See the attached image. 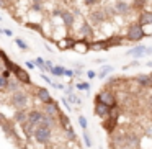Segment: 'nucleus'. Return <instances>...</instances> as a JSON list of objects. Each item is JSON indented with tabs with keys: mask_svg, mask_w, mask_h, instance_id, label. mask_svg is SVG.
<instances>
[{
	"mask_svg": "<svg viewBox=\"0 0 152 149\" xmlns=\"http://www.w3.org/2000/svg\"><path fill=\"white\" fill-rule=\"evenodd\" d=\"M33 136L39 144H46V142H49L51 138H53V129H51V126L39 125L38 128H34V134Z\"/></svg>",
	"mask_w": 152,
	"mask_h": 149,
	"instance_id": "obj_1",
	"label": "nucleus"
},
{
	"mask_svg": "<svg viewBox=\"0 0 152 149\" xmlns=\"http://www.w3.org/2000/svg\"><path fill=\"white\" fill-rule=\"evenodd\" d=\"M145 36V33H144V30H142V25L139 23H132L131 26L128 28V40L129 41H139V40H142V38Z\"/></svg>",
	"mask_w": 152,
	"mask_h": 149,
	"instance_id": "obj_2",
	"label": "nucleus"
},
{
	"mask_svg": "<svg viewBox=\"0 0 152 149\" xmlns=\"http://www.w3.org/2000/svg\"><path fill=\"white\" fill-rule=\"evenodd\" d=\"M28 102H30L28 95H26V93H23V92H20V90L13 92V95H12V103H13V105L17 106L18 110L25 108V106L28 105Z\"/></svg>",
	"mask_w": 152,
	"mask_h": 149,
	"instance_id": "obj_3",
	"label": "nucleus"
},
{
	"mask_svg": "<svg viewBox=\"0 0 152 149\" xmlns=\"http://www.w3.org/2000/svg\"><path fill=\"white\" fill-rule=\"evenodd\" d=\"M95 115L102 116V118H108V116L111 115V106L103 103V102L95 100Z\"/></svg>",
	"mask_w": 152,
	"mask_h": 149,
	"instance_id": "obj_4",
	"label": "nucleus"
},
{
	"mask_svg": "<svg viewBox=\"0 0 152 149\" xmlns=\"http://www.w3.org/2000/svg\"><path fill=\"white\" fill-rule=\"evenodd\" d=\"M95 100H98V102L106 103V105H110L111 108L116 105V103H115V97H113L110 92H102V93H98V95L95 97Z\"/></svg>",
	"mask_w": 152,
	"mask_h": 149,
	"instance_id": "obj_5",
	"label": "nucleus"
},
{
	"mask_svg": "<svg viewBox=\"0 0 152 149\" xmlns=\"http://www.w3.org/2000/svg\"><path fill=\"white\" fill-rule=\"evenodd\" d=\"M115 10L118 15H128L129 12H131V5H129L128 2H124V0H118L115 4Z\"/></svg>",
	"mask_w": 152,
	"mask_h": 149,
	"instance_id": "obj_6",
	"label": "nucleus"
},
{
	"mask_svg": "<svg viewBox=\"0 0 152 149\" xmlns=\"http://www.w3.org/2000/svg\"><path fill=\"white\" fill-rule=\"evenodd\" d=\"M44 118V112H39V110H31L28 113V121L33 123V125H39Z\"/></svg>",
	"mask_w": 152,
	"mask_h": 149,
	"instance_id": "obj_7",
	"label": "nucleus"
},
{
	"mask_svg": "<svg viewBox=\"0 0 152 149\" xmlns=\"http://www.w3.org/2000/svg\"><path fill=\"white\" fill-rule=\"evenodd\" d=\"M128 56H134V57H142V56H147V46H142V44H137L136 48H132V49H129Z\"/></svg>",
	"mask_w": 152,
	"mask_h": 149,
	"instance_id": "obj_8",
	"label": "nucleus"
},
{
	"mask_svg": "<svg viewBox=\"0 0 152 149\" xmlns=\"http://www.w3.org/2000/svg\"><path fill=\"white\" fill-rule=\"evenodd\" d=\"M90 18H92L93 23L100 25V23H103V21L106 20V12L105 10H93L92 13H90Z\"/></svg>",
	"mask_w": 152,
	"mask_h": 149,
	"instance_id": "obj_9",
	"label": "nucleus"
},
{
	"mask_svg": "<svg viewBox=\"0 0 152 149\" xmlns=\"http://www.w3.org/2000/svg\"><path fill=\"white\" fill-rule=\"evenodd\" d=\"M13 70H15V74H17L18 80H21L23 84H31V79H30V76H28L26 70H23L21 67H18V66H15Z\"/></svg>",
	"mask_w": 152,
	"mask_h": 149,
	"instance_id": "obj_10",
	"label": "nucleus"
},
{
	"mask_svg": "<svg viewBox=\"0 0 152 149\" xmlns=\"http://www.w3.org/2000/svg\"><path fill=\"white\" fill-rule=\"evenodd\" d=\"M44 113L51 116H57L59 115V108H57V102H51V103H44Z\"/></svg>",
	"mask_w": 152,
	"mask_h": 149,
	"instance_id": "obj_11",
	"label": "nucleus"
},
{
	"mask_svg": "<svg viewBox=\"0 0 152 149\" xmlns=\"http://www.w3.org/2000/svg\"><path fill=\"white\" fill-rule=\"evenodd\" d=\"M38 97H39V100H41V102H44V103L54 102V100L51 98V93H49V90H48V89H39V90H38Z\"/></svg>",
	"mask_w": 152,
	"mask_h": 149,
	"instance_id": "obj_12",
	"label": "nucleus"
},
{
	"mask_svg": "<svg viewBox=\"0 0 152 149\" xmlns=\"http://www.w3.org/2000/svg\"><path fill=\"white\" fill-rule=\"evenodd\" d=\"M139 23L144 26V25H152V12H144V13L139 17Z\"/></svg>",
	"mask_w": 152,
	"mask_h": 149,
	"instance_id": "obj_13",
	"label": "nucleus"
},
{
	"mask_svg": "<svg viewBox=\"0 0 152 149\" xmlns=\"http://www.w3.org/2000/svg\"><path fill=\"white\" fill-rule=\"evenodd\" d=\"M61 17H62V20H64L66 25H72L74 23V17H72V13H70L69 10H62L61 12Z\"/></svg>",
	"mask_w": 152,
	"mask_h": 149,
	"instance_id": "obj_14",
	"label": "nucleus"
},
{
	"mask_svg": "<svg viewBox=\"0 0 152 149\" xmlns=\"http://www.w3.org/2000/svg\"><path fill=\"white\" fill-rule=\"evenodd\" d=\"M80 31H82L83 36H92V34H93L92 26H90V23H87V21H83V25H82V28H80Z\"/></svg>",
	"mask_w": 152,
	"mask_h": 149,
	"instance_id": "obj_15",
	"label": "nucleus"
},
{
	"mask_svg": "<svg viewBox=\"0 0 152 149\" xmlns=\"http://www.w3.org/2000/svg\"><path fill=\"white\" fill-rule=\"evenodd\" d=\"M15 120L20 123H26L28 121V113H25L23 110H18L17 113H15Z\"/></svg>",
	"mask_w": 152,
	"mask_h": 149,
	"instance_id": "obj_16",
	"label": "nucleus"
},
{
	"mask_svg": "<svg viewBox=\"0 0 152 149\" xmlns=\"http://www.w3.org/2000/svg\"><path fill=\"white\" fill-rule=\"evenodd\" d=\"M111 72H113V67L111 66H103L102 70L98 72V77H100V79H105V77L108 76V74H111Z\"/></svg>",
	"mask_w": 152,
	"mask_h": 149,
	"instance_id": "obj_17",
	"label": "nucleus"
},
{
	"mask_svg": "<svg viewBox=\"0 0 152 149\" xmlns=\"http://www.w3.org/2000/svg\"><path fill=\"white\" fill-rule=\"evenodd\" d=\"M82 136H83V142H85L87 148H92L93 142H92V138H90V134H88V131H87V129H82Z\"/></svg>",
	"mask_w": 152,
	"mask_h": 149,
	"instance_id": "obj_18",
	"label": "nucleus"
},
{
	"mask_svg": "<svg viewBox=\"0 0 152 149\" xmlns=\"http://www.w3.org/2000/svg\"><path fill=\"white\" fill-rule=\"evenodd\" d=\"M53 74H54L56 77L66 76V69H64V67H61V66H57V67H53Z\"/></svg>",
	"mask_w": 152,
	"mask_h": 149,
	"instance_id": "obj_19",
	"label": "nucleus"
},
{
	"mask_svg": "<svg viewBox=\"0 0 152 149\" xmlns=\"http://www.w3.org/2000/svg\"><path fill=\"white\" fill-rule=\"evenodd\" d=\"M77 120H79V125H80V128H82V129L88 128V121H87V118L83 115H79V118H77Z\"/></svg>",
	"mask_w": 152,
	"mask_h": 149,
	"instance_id": "obj_20",
	"label": "nucleus"
},
{
	"mask_svg": "<svg viewBox=\"0 0 152 149\" xmlns=\"http://www.w3.org/2000/svg\"><path fill=\"white\" fill-rule=\"evenodd\" d=\"M57 118L61 120V125L64 126V129H66V128H69V120H67V116L64 115V113H59V115H57Z\"/></svg>",
	"mask_w": 152,
	"mask_h": 149,
	"instance_id": "obj_21",
	"label": "nucleus"
},
{
	"mask_svg": "<svg viewBox=\"0 0 152 149\" xmlns=\"http://www.w3.org/2000/svg\"><path fill=\"white\" fill-rule=\"evenodd\" d=\"M15 44H17V46L20 48V49H23V51H26V49H28V44L25 43L23 40H20V38H15Z\"/></svg>",
	"mask_w": 152,
	"mask_h": 149,
	"instance_id": "obj_22",
	"label": "nucleus"
},
{
	"mask_svg": "<svg viewBox=\"0 0 152 149\" xmlns=\"http://www.w3.org/2000/svg\"><path fill=\"white\" fill-rule=\"evenodd\" d=\"M8 87V82H7V77H4V76H0V90H4V89H7Z\"/></svg>",
	"mask_w": 152,
	"mask_h": 149,
	"instance_id": "obj_23",
	"label": "nucleus"
},
{
	"mask_svg": "<svg viewBox=\"0 0 152 149\" xmlns=\"http://www.w3.org/2000/svg\"><path fill=\"white\" fill-rule=\"evenodd\" d=\"M34 62H36V66H38V67H41V69L44 70V66H46V61H44L43 57H36V59H34Z\"/></svg>",
	"mask_w": 152,
	"mask_h": 149,
	"instance_id": "obj_24",
	"label": "nucleus"
},
{
	"mask_svg": "<svg viewBox=\"0 0 152 149\" xmlns=\"http://www.w3.org/2000/svg\"><path fill=\"white\" fill-rule=\"evenodd\" d=\"M77 89H79V90H88L90 89V84L88 82H80V84H77Z\"/></svg>",
	"mask_w": 152,
	"mask_h": 149,
	"instance_id": "obj_25",
	"label": "nucleus"
},
{
	"mask_svg": "<svg viewBox=\"0 0 152 149\" xmlns=\"http://www.w3.org/2000/svg\"><path fill=\"white\" fill-rule=\"evenodd\" d=\"M66 133H67V136H69L70 139H74V138H75V133H74L72 126H69V128H66Z\"/></svg>",
	"mask_w": 152,
	"mask_h": 149,
	"instance_id": "obj_26",
	"label": "nucleus"
},
{
	"mask_svg": "<svg viewBox=\"0 0 152 149\" xmlns=\"http://www.w3.org/2000/svg\"><path fill=\"white\" fill-rule=\"evenodd\" d=\"M8 90H12V92H17V82H13V80H12V82H8Z\"/></svg>",
	"mask_w": 152,
	"mask_h": 149,
	"instance_id": "obj_27",
	"label": "nucleus"
},
{
	"mask_svg": "<svg viewBox=\"0 0 152 149\" xmlns=\"http://www.w3.org/2000/svg\"><path fill=\"white\" fill-rule=\"evenodd\" d=\"M145 2H147V0H134V5H136L137 8H142Z\"/></svg>",
	"mask_w": 152,
	"mask_h": 149,
	"instance_id": "obj_28",
	"label": "nucleus"
},
{
	"mask_svg": "<svg viewBox=\"0 0 152 149\" xmlns=\"http://www.w3.org/2000/svg\"><path fill=\"white\" fill-rule=\"evenodd\" d=\"M61 102H62V105H64V106H66V108H67V110H69V112H72V105H70V103H69V102H67V100H66V98H62V100H61Z\"/></svg>",
	"mask_w": 152,
	"mask_h": 149,
	"instance_id": "obj_29",
	"label": "nucleus"
},
{
	"mask_svg": "<svg viewBox=\"0 0 152 149\" xmlns=\"http://www.w3.org/2000/svg\"><path fill=\"white\" fill-rule=\"evenodd\" d=\"M87 77H88V79H95V77H98V74H96L95 70H88V72H87Z\"/></svg>",
	"mask_w": 152,
	"mask_h": 149,
	"instance_id": "obj_30",
	"label": "nucleus"
},
{
	"mask_svg": "<svg viewBox=\"0 0 152 149\" xmlns=\"http://www.w3.org/2000/svg\"><path fill=\"white\" fill-rule=\"evenodd\" d=\"M0 31H2L5 36H12V34H13V33H12V30H7V28H0Z\"/></svg>",
	"mask_w": 152,
	"mask_h": 149,
	"instance_id": "obj_31",
	"label": "nucleus"
},
{
	"mask_svg": "<svg viewBox=\"0 0 152 149\" xmlns=\"http://www.w3.org/2000/svg\"><path fill=\"white\" fill-rule=\"evenodd\" d=\"M53 85H54V87H56V89H57V90H66V87H64V85H62V84H59V82H53Z\"/></svg>",
	"mask_w": 152,
	"mask_h": 149,
	"instance_id": "obj_32",
	"label": "nucleus"
},
{
	"mask_svg": "<svg viewBox=\"0 0 152 149\" xmlns=\"http://www.w3.org/2000/svg\"><path fill=\"white\" fill-rule=\"evenodd\" d=\"M26 67H30V69H34V67H36V62H34V61H26Z\"/></svg>",
	"mask_w": 152,
	"mask_h": 149,
	"instance_id": "obj_33",
	"label": "nucleus"
},
{
	"mask_svg": "<svg viewBox=\"0 0 152 149\" xmlns=\"http://www.w3.org/2000/svg\"><path fill=\"white\" fill-rule=\"evenodd\" d=\"M66 76H67V77H74V76H75V70H72V69H70V70H69V69H66Z\"/></svg>",
	"mask_w": 152,
	"mask_h": 149,
	"instance_id": "obj_34",
	"label": "nucleus"
},
{
	"mask_svg": "<svg viewBox=\"0 0 152 149\" xmlns=\"http://www.w3.org/2000/svg\"><path fill=\"white\" fill-rule=\"evenodd\" d=\"M41 79H43L44 82H48V84H53V80H51V79H49V77H48V76H44V74H41Z\"/></svg>",
	"mask_w": 152,
	"mask_h": 149,
	"instance_id": "obj_35",
	"label": "nucleus"
},
{
	"mask_svg": "<svg viewBox=\"0 0 152 149\" xmlns=\"http://www.w3.org/2000/svg\"><path fill=\"white\" fill-rule=\"evenodd\" d=\"M2 76H4V77H7V79H8V77H10V69L4 70V72H2Z\"/></svg>",
	"mask_w": 152,
	"mask_h": 149,
	"instance_id": "obj_36",
	"label": "nucleus"
},
{
	"mask_svg": "<svg viewBox=\"0 0 152 149\" xmlns=\"http://www.w3.org/2000/svg\"><path fill=\"white\" fill-rule=\"evenodd\" d=\"M92 4H96V0H87V5H92Z\"/></svg>",
	"mask_w": 152,
	"mask_h": 149,
	"instance_id": "obj_37",
	"label": "nucleus"
},
{
	"mask_svg": "<svg viewBox=\"0 0 152 149\" xmlns=\"http://www.w3.org/2000/svg\"><path fill=\"white\" fill-rule=\"evenodd\" d=\"M149 106H151V108H152V95L149 97Z\"/></svg>",
	"mask_w": 152,
	"mask_h": 149,
	"instance_id": "obj_38",
	"label": "nucleus"
},
{
	"mask_svg": "<svg viewBox=\"0 0 152 149\" xmlns=\"http://www.w3.org/2000/svg\"><path fill=\"white\" fill-rule=\"evenodd\" d=\"M0 7H5V0H0Z\"/></svg>",
	"mask_w": 152,
	"mask_h": 149,
	"instance_id": "obj_39",
	"label": "nucleus"
},
{
	"mask_svg": "<svg viewBox=\"0 0 152 149\" xmlns=\"http://www.w3.org/2000/svg\"><path fill=\"white\" fill-rule=\"evenodd\" d=\"M38 2H41V4H43V2H46V0H38Z\"/></svg>",
	"mask_w": 152,
	"mask_h": 149,
	"instance_id": "obj_40",
	"label": "nucleus"
},
{
	"mask_svg": "<svg viewBox=\"0 0 152 149\" xmlns=\"http://www.w3.org/2000/svg\"><path fill=\"white\" fill-rule=\"evenodd\" d=\"M147 66H151V67H152V62H147Z\"/></svg>",
	"mask_w": 152,
	"mask_h": 149,
	"instance_id": "obj_41",
	"label": "nucleus"
},
{
	"mask_svg": "<svg viewBox=\"0 0 152 149\" xmlns=\"http://www.w3.org/2000/svg\"><path fill=\"white\" fill-rule=\"evenodd\" d=\"M21 149H26V148H21Z\"/></svg>",
	"mask_w": 152,
	"mask_h": 149,
	"instance_id": "obj_42",
	"label": "nucleus"
},
{
	"mask_svg": "<svg viewBox=\"0 0 152 149\" xmlns=\"http://www.w3.org/2000/svg\"><path fill=\"white\" fill-rule=\"evenodd\" d=\"M151 110H152V108H151Z\"/></svg>",
	"mask_w": 152,
	"mask_h": 149,
	"instance_id": "obj_43",
	"label": "nucleus"
}]
</instances>
